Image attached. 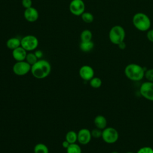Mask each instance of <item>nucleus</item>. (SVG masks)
I'll return each mask as SVG.
<instances>
[{
	"mask_svg": "<svg viewBox=\"0 0 153 153\" xmlns=\"http://www.w3.org/2000/svg\"><path fill=\"white\" fill-rule=\"evenodd\" d=\"M126 153H134V152H127Z\"/></svg>",
	"mask_w": 153,
	"mask_h": 153,
	"instance_id": "nucleus-33",
	"label": "nucleus"
},
{
	"mask_svg": "<svg viewBox=\"0 0 153 153\" xmlns=\"http://www.w3.org/2000/svg\"><path fill=\"white\" fill-rule=\"evenodd\" d=\"M66 153H82L81 147L76 143H71L66 149Z\"/></svg>",
	"mask_w": 153,
	"mask_h": 153,
	"instance_id": "nucleus-20",
	"label": "nucleus"
},
{
	"mask_svg": "<svg viewBox=\"0 0 153 153\" xmlns=\"http://www.w3.org/2000/svg\"><path fill=\"white\" fill-rule=\"evenodd\" d=\"M82 20L86 23H91L94 20V16L90 12H84L81 16Z\"/></svg>",
	"mask_w": 153,
	"mask_h": 153,
	"instance_id": "nucleus-21",
	"label": "nucleus"
},
{
	"mask_svg": "<svg viewBox=\"0 0 153 153\" xmlns=\"http://www.w3.org/2000/svg\"><path fill=\"white\" fill-rule=\"evenodd\" d=\"M118 47L120 49H124L126 48V44L124 42H121L120 44L118 45Z\"/></svg>",
	"mask_w": 153,
	"mask_h": 153,
	"instance_id": "nucleus-31",
	"label": "nucleus"
},
{
	"mask_svg": "<svg viewBox=\"0 0 153 153\" xmlns=\"http://www.w3.org/2000/svg\"><path fill=\"white\" fill-rule=\"evenodd\" d=\"M77 139V133H76L75 131L70 130L66 133L65 136V140H67L70 144L76 143Z\"/></svg>",
	"mask_w": 153,
	"mask_h": 153,
	"instance_id": "nucleus-17",
	"label": "nucleus"
},
{
	"mask_svg": "<svg viewBox=\"0 0 153 153\" xmlns=\"http://www.w3.org/2000/svg\"><path fill=\"white\" fill-rule=\"evenodd\" d=\"M62 147L63 148H65V149H67L68 148V147L69 146V145H70V143L67 141V140H64L63 142H62Z\"/></svg>",
	"mask_w": 153,
	"mask_h": 153,
	"instance_id": "nucleus-30",
	"label": "nucleus"
},
{
	"mask_svg": "<svg viewBox=\"0 0 153 153\" xmlns=\"http://www.w3.org/2000/svg\"><path fill=\"white\" fill-rule=\"evenodd\" d=\"M31 65L26 60L16 62L13 66V72L18 76H23L30 71Z\"/></svg>",
	"mask_w": 153,
	"mask_h": 153,
	"instance_id": "nucleus-7",
	"label": "nucleus"
},
{
	"mask_svg": "<svg viewBox=\"0 0 153 153\" xmlns=\"http://www.w3.org/2000/svg\"><path fill=\"white\" fill-rule=\"evenodd\" d=\"M22 6L26 9L30 8L32 5V0H22Z\"/></svg>",
	"mask_w": 153,
	"mask_h": 153,
	"instance_id": "nucleus-27",
	"label": "nucleus"
},
{
	"mask_svg": "<svg viewBox=\"0 0 153 153\" xmlns=\"http://www.w3.org/2000/svg\"><path fill=\"white\" fill-rule=\"evenodd\" d=\"M90 85L91 87L94 88H98L101 87L102 81L101 79L99 77H93L92 79H91L90 81Z\"/></svg>",
	"mask_w": 153,
	"mask_h": 153,
	"instance_id": "nucleus-23",
	"label": "nucleus"
},
{
	"mask_svg": "<svg viewBox=\"0 0 153 153\" xmlns=\"http://www.w3.org/2000/svg\"><path fill=\"white\" fill-rule=\"evenodd\" d=\"M39 59L36 56L35 54L34 53H27L26 57L25 60L31 66L35 64Z\"/></svg>",
	"mask_w": 153,
	"mask_h": 153,
	"instance_id": "nucleus-22",
	"label": "nucleus"
},
{
	"mask_svg": "<svg viewBox=\"0 0 153 153\" xmlns=\"http://www.w3.org/2000/svg\"><path fill=\"white\" fill-rule=\"evenodd\" d=\"M146 38H148V39L153 42V29H149L148 31H147V33H146Z\"/></svg>",
	"mask_w": 153,
	"mask_h": 153,
	"instance_id": "nucleus-28",
	"label": "nucleus"
},
{
	"mask_svg": "<svg viewBox=\"0 0 153 153\" xmlns=\"http://www.w3.org/2000/svg\"><path fill=\"white\" fill-rule=\"evenodd\" d=\"M94 44L92 41H81L79 44V48L83 52H90L94 48Z\"/></svg>",
	"mask_w": 153,
	"mask_h": 153,
	"instance_id": "nucleus-16",
	"label": "nucleus"
},
{
	"mask_svg": "<svg viewBox=\"0 0 153 153\" xmlns=\"http://www.w3.org/2000/svg\"><path fill=\"white\" fill-rule=\"evenodd\" d=\"M6 45L10 50H13L21 46V40L17 37L10 38L7 41Z\"/></svg>",
	"mask_w": 153,
	"mask_h": 153,
	"instance_id": "nucleus-15",
	"label": "nucleus"
},
{
	"mask_svg": "<svg viewBox=\"0 0 153 153\" xmlns=\"http://www.w3.org/2000/svg\"><path fill=\"white\" fill-rule=\"evenodd\" d=\"M79 75L84 81H88L94 77V71L91 66L83 65L79 69Z\"/></svg>",
	"mask_w": 153,
	"mask_h": 153,
	"instance_id": "nucleus-10",
	"label": "nucleus"
},
{
	"mask_svg": "<svg viewBox=\"0 0 153 153\" xmlns=\"http://www.w3.org/2000/svg\"><path fill=\"white\" fill-rule=\"evenodd\" d=\"M145 71L143 67L136 63H130L124 69L125 75L133 81H141L145 76Z\"/></svg>",
	"mask_w": 153,
	"mask_h": 153,
	"instance_id": "nucleus-2",
	"label": "nucleus"
},
{
	"mask_svg": "<svg viewBox=\"0 0 153 153\" xmlns=\"http://www.w3.org/2000/svg\"><path fill=\"white\" fill-rule=\"evenodd\" d=\"M111 153H119L118 152H117V151H112V152H111Z\"/></svg>",
	"mask_w": 153,
	"mask_h": 153,
	"instance_id": "nucleus-32",
	"label": "nucleus"
},
{
	"mask_svg": "<svg viewBox=\"0 0 153 153\" xmlns=\"http://www.w3.org/2000/svg\"><path fill=\"white\" fill-rule=\"evenodd\" d=\"M94 124L96 128L100 130H103L106 127L107 120L106 118L102 115H99L95 117L94 119Z\"/></svg>",
	"mask_w": 153,
	"mask_h": 153,
	"instance_id": "nucleus-14",
	"label": "nucleus"
},
{
	"mask_svg": "<svg viewBox=\"0 0 153 153\" xmlns=\"http://www.w3.org/2000/svg\"><path fill=\"white\" fill-rule=\"evenodd\" d=\"M136 153H153V149L150 146H145L139 149Z\"/></svg>",
	"mask_w": 153,
	"mask_h": 153,
	"instance_id": "nucleus-26",
	"label": "nucleus"
},
{
	"mask_svg": "<svg viewBox=\"0 0 153 153\" xmlns=\"http://www.w3.org/2000/svg\"><path fill=\"white\" fill-rule=\"evenodd\" d=\"M27 53V51L21 46L12 50L13 57L16 62L25 60Z\"/></svg>",
	"mask_w": 153,
	"mask_h": 153,
	"instance_id": "nucleus-13",
	"label": "nucleus"
},
{
	"mask_svg": "<svg viewBox=\"0 0 153 153\" xmlns=\"http://www.w3.org/2000/svg\"><path fill=\"white\" fill-rule=\"evenodd\" d=\"M23 16L26 21L32 23L35 22L38 20L39 17V13L35 8L31 7L25 10Z\"/></svg>",
	"mask_w": 153,
	"mask_h": 153,
	"instance_id": "nucleus-12",
	"label": "nucleus"
},
{
	"mask_svg": "<svg viewBox=\"0 0 153 153\" xmlns=\"http://www.w3.org/2000/svg\"><path fill=\"white\" fill-rule=\"evenodd\" d=\"M132 23L136 29L142 32L148 31L151 25L149 17L143 13H136L133 17Z\"/></svg>",
	"mask_w": 153,
	"mask_h": 153,
	"instance_id": "nucleus-3",
	"label": "nucleus"
},
{
	"mask_svg": "<svg viewBox=\"0 0 153 153\" xmlns=\"http://www.w3.org/2000/svg\"><path fill=\"white\" fill-rule=\"evenodd\" d=\"M85 5L82 0H72L69 5L71 14L76 16H81L85 12Z\"/></svg>",
	"mask_w": 153,
	"mask_h": 153,
	"instance_id": "nucleus-8",
	"label": "nucleus"
},
{
	"mask_svg": "<svg viewBox=\"0 0 153 153\" xmlns=\"http://www.w3.org/2000/svg\"><path fill=\"white\" fill-rule=\"evenodd\" d=\"M51 70V66L49 62L44 59H39L31 66L30 72L35 78L43 79L50 75Z\"/></svg>",
	"mask_w": 153,
	"mask_h": 153,
	"instance_id": "nucleus-1",
	"label": "nucleus"
},
{
	"mask_svg": "<svg viewBox=\"0 0 153 153\" xmlns=\"http://www.w3.org/2000/svg\"><path fill=\"white\" fill-rule=\"evenodd\" d=\"M33 152L34 153H49V150L46 145L39 143L35 145Z\"/></svg>",
	"mask_w": 153,
	"mask_h": 153,
	"instance_id": "nucleus-18",
	"label": "nucleus"
},
{
	"mask_svg": "<svg viewBox=\"0 0 153 153\" xmlns=\"http://www.w3.org/2000/svg\"><path fill=\"white\" fill-rule=\"evenodd\" d=\"M145 77L148 81L153 82V68L149 69L145 71Z\"/></svg>",
	"mask_w": 153,
	"mask_h": 153,
	"instance_id": "nucleus-24",
	"label": "nucleus"
},
{
	"mask_svg": "<svg viewBox=\"0 0 153 153\" xmlns=\"http://www.w3.org/2000/svg\"><path fill=\"white\" fill-rule=\"evenodd\" d=\"M102 130L97 128H96L91 131V136L96 139L102 137Z\"/></svg>",
	"mask_w": 153,
	"mask_h": 153,
	"instance_id": "nucleus-25",
	"label": "nucleus"
},
{
	"mask_svg": "<svg viewBox=\"0 0 153 153\" xmlns=\"http://www.w3.org/2000/svg\"><path fill=\"white\" fill-rule=\"evenodd\" d=\"M77 141L81 145L88 144L91 139V131L88 129L83 128L80 129L77 133Z\"/></svg>",
	"mask_w": 153,
	"mask_h": 153,
	"instance_id": "nucleus-11",
	"label": "nucleus"
},
{
	"mask_svg": "<svg viewBox=\"0 0 153 153\" xmlns=\"http://www.w3.org/2000/svg\"><path fill=\"white\" fill-rule=\"evenodd\" d=\"M126 37L124 29L120 25H115L111 27L109 32V39L115 45H118L124 42Z\"/></svg>",
	"mask_w": 153,
	"mask_h": 153,
	"instance_id": "nucleus-4",
	"label": "nucleus"
},
{
	"mask_svg": "<svg viewBox=\"0 0 153 153\" xmlns=\"http://www.w3.org/2000/svg\"><path fill=\"white\" fill-rule=\"evenodd\" d=\"M139 92L145 99L153 101V82L148 81L143 82L140 87Z\"/></svg>",
	"mask_w": 153,
	"mask_h": 153,
	"instance_id": "nucleus-9",
	"label": "nucleus"
},
{
	"mask_svg": "<svg viewBox=\"0 0 153 153\" xmlns=\"http://www.w3.org/2000/svg\"><path fill=\"white\" fill-rule=\"evenodd\" d=\"M101 137L105 143L112 144L118 140L119 138V133L115 128L108 127L102 130Z\"/></svg>",
	"mask_w": 153,
	"mask_h": 153,
	"instance_id": "nucleus-5",
	"label": "nucleus"
},
{
	"mask_svg": "<svg viewBox=\"0 0 153 153\" xmlns=\"http://www.w3.org/2000/svg\"><path fill=\"white\" fill-rule=\"evenodd\" d=\"M21 40V47L27 51H32L36 50L38 46V38L32 35H27L23 36Z\"/></svg>",
	"mask_w": 153,
	"mask_h": 153,
	"instance_id": "nucleus-6",
	"label": "nucleus"
},
{
	"mask_svg": "<svg viewBox=\"0 0 153 153\" xmlns=\"http://www.w3.org/2000/svg\"><path fill=\"white\" fill-rule=\"evenodd\" d=\"M34 53L35 54L36 56L37 57V58L38 59H41L42 57V56H43V53L41 50H36V51H35Z\"/></svg>",
	"mask_w": 153,
	"mask_h": 153,
	"instance_id": "nucleus-29",
	"label": "nucleus"
},
{
	"mask_svg": "<svg viewBox=\"0 0 153 153\" xmlns=\"http://www.w3.org/2000/svg\"><path fill=\"white\" fill-rule=\"evenodd\" d=\"M93 34L92 32L88 29H85L82 30L80 35L81 41H92Z\"/></svg>",
	"mask_w": 153,
	"mask_h": 153,
	"instance_id": "nucleus-19",
	"label": "nucleus"
}]
</instances>
